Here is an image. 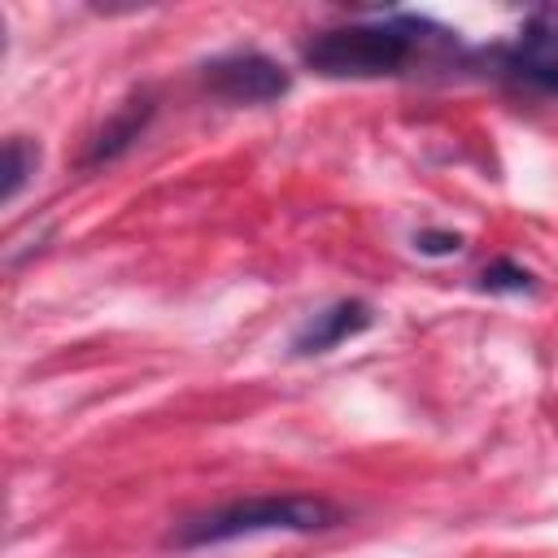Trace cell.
Masks as SVG:
<instances>
[{"instance_id":"1","label":"cell","mask_w":558,"mask_h":558,"mask_svg":"<svg viewBox=\"0 0 558 558\" xmlns=\"http://www.w3.org/2000/svg\"><path fill=\"white\" fill-rule=\"evenodd\" d=\"M344 514L340 506L323 501V497H305V493H257V497H240L227 506H214L205 514L183 519L170 532V545L179 549H209V545H227V541H248V536H275V532H327L336 527Z\"/></svg>"},{"instance_id":"2","label":"cell","mask_w":558,"mask_h":558,"mask_svg":"<svg viewBox=\"0 0 558 558\" xmlns=\"http://www.w3.org/2000/svg\"><path fill=\"white\" fill-rule=\"evenodd\" d=\"M427 39V22L418 17H371L318 31L301 57L323 78H384L414 65Z\"/></svg>"},{"instance_id":"3","label":"cell","mask_w":558,"mask_h":558,"mask_svg":"<svg viewBox=\"0 0 558 558\" xmlns=\"http://www.w3.org/2000/svg\"><path fill=\"white\" fill-rule=\"evenodd\" d=\"M205 87L231 105H270L288 92V74L266 52L240 48V52H222L205 65Z\"/></svg>"},{"instance_id":"4","label":"cell","mask_w":558,"mask_h":558,"mask_svg":"<svg viewBox=\"0 0 558 558\" xmlns=\"http://www.w3.org/2000/svg\"><path fill=\"white\" fill-rule=\"evenodd\" d=\"M506 70L549 96H558V13H536L506 48Z\"/></svg>"},{"instance_id":"5","label":"cell","mask_w":558,"mask_h":558,"mask_svg":"<svg viewBox=\"0 0 558 558\" xmlns=\"http://www.w3.org/2000/svg\"><path fill=\"white\" fill-rule=\"evenodd\" d=\"M371 323H375V310H371L366 301H336V305L310 314V318L296 327L292 349L305 353V357H310V353H327V349H336V344L362 336Z\"/></svg>"},{"instance_id":"6","label":"cell","mask_w":558,"mask_h":558,"mask_svg":"<svg viewBox=\"0 0 558 558\" xmlns=\"http://www.w3.org/2000/svg\"><path fill=\"white\" fill-rule=\"evenodd\" d=\"M148 118H153V100H148V96H131V100L100 126V135L92 140L87 166H100V161H113L118 153H126V148L140 140V131H144Z\"/></svg>"},{"instance_id":"7","label":"cell","mask_w":558,"mask_h":558,"mask_svg":"<svg viewBox=\"0 0 558 558\" xmlns=\"http://www.w3.org/2000/svg\"><path fill=\"white\" fill-rule=\"evenodd\" d=\"M35 166H39V148L26 144L22 135H13V140L4 144V205L17 201V192L31 183Z\"/></svg>"},{"instance_id":"8","label":"cell","mask_w":558,"mask_h":558,"mask_svg":"<svg viewBox=\"0 0 558 558\" xmlns=\"http://www.w3.org/2000/svg\"><path fill=\"white\" fill-rule=\"evenodd\" d=\"M484 288L488 292H527L532 288V275L519 270V266H510V262H497V266L484 270Z\"/></svg>"},{"instance_id":"9","label":"cell","mask_w":558,"mask_h":558,"mask_svg":"<svg viewBox=\"0 0 558 558\" xmlns=\"http://www.w3.org/2000/svg\"><path fill=\"white\" fill-rule=\"evenodd\" d=\"M414 244L423 253H458L462 248V235H432V231H423V235H414Z\"/></svg>"}]
</instances>
